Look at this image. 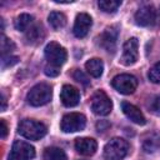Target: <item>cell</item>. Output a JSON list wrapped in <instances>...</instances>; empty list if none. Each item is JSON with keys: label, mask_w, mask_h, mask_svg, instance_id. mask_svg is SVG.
Returning a JSON list of instances; mask_svg holds the SVG:
<instances>
[{"label": "cell", "mask_w": 160, "mask_h": 160, "mask_svg": "<svg viewBox=\"0 0 160 160\" xmlns=\"http://www.w3.org/2000/svg\"><path fill=\"white\" fill-rule=\"evenodd\" d=\"M45 74L48 75V76H50V78H55V76H58L59 74H60V70H59V68L58 66H52V65H48V66H45Z\"/></svg>", "instance_id": "obj_28"}, {"label": "cell", "mask_w": 160, "mask_h": 160, "mask_svg": "<svg viewBox=\"0 0 160 160\" xmlns=\"http://www.w3.org/2000/svg\"><path fill=\"white\" fill-rule=\"evenodd\" d=\"M75 149L79 154L84 156H90L95 154L98 149V144L91 138H78L75 140Z\"/></svg>", "instance_id": "obj_15"}, {"label": "cell", "mask_w": 160, "mask_h": 160, "mask_svg": "<svg viewBox=\"0 0 160 160\" xmlns=\"http://www.w3.org/2000/svg\"><path fill=\"white\" fill-rule=\"evenodd\" d=\"M109 126H110V124H109L108 121H105V120H101V121H99V122L96 124V128H98L99 131H104V130H106Z\"/></svg>", "instance_id": "obj_30"}, {"label": "cell", "mask_w": 160, "mask_h": 160, "mask_svg": "<svg viewBox=\"0 0 160 160\" xmlns=\"http://www.w3.org/2000/svg\"><path fill=\"white\" fill-rule=\"evenodd\" d=\"M19 62V58L18 56H12V55H6L1 58V66L2 68H9L15 64Z\"/></svg>", "instance_id": "obj_25"}, {"label": "cell", "mask_w": 160, "mask_h": 160, "mask_svg": "<svg viewBox=\"0 0 160 160\" xmlns=\"http://www.w3.org/2000/svg\"><path fill=\"white\" fill-rule=\"evenodd\" d=\"M32 16L29 14H20L15 20V29L19 31H28V29L31 26Z\"/></svg>", "instance_id": "obj_21"}, {"label": "cell", "mask_w": 160, "mask_h": 160, "mask_svg": "<svg viewBox=\"0 0 160 160\" xmlns=\"http://www.w3.org/2000/svg\"><path fill=\"white\" fill-rule=\"evenodd\" d=\"M85 69H86V71H88L92 78H100L101 74H102V70H104L102 60H100V59H98V58L90 59L89 61H86Z\"/></svg>", "instance_id": "obj_17"}, {"label": "cell", "mask_w": 160, "mask_h": 160, "mask_svg": "<svg viewBox=\"0 0 160 160\" xmlns=\"http://www.w3.org/2000/svg\"><path fill=\"white\" fill-rule=\"evenodd\" d=\"M111 85L120 94L129 95V94H132L136 90V88H138V80H136L135 76H132L130 74H120V75H116L112 79Z\"/></svg>", "instance_id": "obj_6"}, {"label": "cell", "mask_w": 160, "mask_h": 160, "mask_svg": "<svg viewBox=\"0 0 160 160\" xmlns=\"http://www.w3.org/2000/svg\"><path fill=\"white\" fill-rule=\"evenodd\" d=\"M129 151V144L121 138H114L104 148L105 160H122Z\"/></svg>", "instance_id": "obj_3"}, {"label": "cell", "mask_w": 160, "mask_h": 160, "mask_svg": "<svg viewBox=\"0 0 160 160\" xmlns=\"http://www.w3.org/2000/svg\"><path fill=\"white\" fill-rule=\"evenodd\" d=\"M98 5L100 10H102L104 12H115L121 5V1L120 0H100Z\"/></svg>", "instance_id": "obj_22"}, {"label": "cell", "mask_w": 160, "mask_h": 160, "mask_svg": "<svg viewBox=\"0 0 160 160\" xmlns=\"http://www.w3.org/2000/svg\"><path fill=\"white\" fill-rule=\"evenodd\" d=\"M118 28L116 26H110L106 28L99 36H98V42L99 45L105 49L109 52H114L116 48V40H118Z\"/></svg>", "instance_id": "obj_10"}, {"label": "cell", "mask_w": 160, "mask_h": 160, "mask_svg": "<svg viewBox=\"0 0 160 160\" xmlns=\"http://www.w3.org/2000/svg\"><path fill=\"white\" fill-rule=\"evenodd\" d=\"M44 159L45 160H68V156L62 149L56 148V146H51V148L45 149Z\"/></svg>", "instance_id": "obj_20"}, {"label": "cell", "mask_w": 160, "mask_h": 160, "mask_svg": "<svg viewBox=\"0 0 160 160\" xmlns=\"http://www.w3.org/2000/svg\"><path fill=\"white\" fill-rule=\"evenodd\" d=\"M160 146V134L159 132H150L144 138L142 149L145 152H154Z\"/></svg>", "instance_id": "obj_16"}, {"label": "cell", "mask_w": 160, "mask_h": 160, "mask_svg": "<svg viewBox=\"0 0 160 160\" xmlns=\"http://www.w3.org/2000/svg\"><path fill=\"white\" fill-rule=\"evenodd\" d=\"M51 96H52V90L50 85L40 82L29 90L26 95V100L32 106H41L48 104L51 100Z\"/></svg>", "instance_id": "obj_2"}, {"label": "cell", "mask_w": 160, "mask_h": 160, "mask_svg": "<svg viewBox=\"0 0 160 160\" xmlns=\"http://www.w3.org/2000/svg\"><path fill=\"white\" fill-rule=\"evenodd\" d=\"M121 109H122V112L126 115V118L130 119L132 122H135L138 125H145L146 119H145V116L142 115V112L140 111L139 108H136L135 105H132L128 101H122L121 102Z\"/></svg>", "instance_id": "obj_14"}, {"label": "cell", "mask_w": 160, "mask_h": 160, "mask_svg": "<svg viewBox=\"0 0 160 160\" xmlns=\"http://www.w3.org/2000/svg\"><path fill=\"white\" fill-rule=\"evenodd\" d=\"M92 25V19L86 12H80L76 15L74 24V35L76 38H84L88 35L90 28Z\"/></svg>", "instance_id": "obj_12"}, {"label": "cell", "mask_w": 160, "mask_h": 160, "mask_svg": "<svg viewBox=\"0 0 160 160\" xmlns=\"http://www.w3.org/2000/svg\"><path fill=\"white\" fill-rule=\"evenodd\" d=\"M60 99L61 102L68 106V108H72L76 106L80 101V92L79 90L72 86V85H64L60 92Z\"/></svg>", "instance_id": "obj_13"}, {"label": "cell", "mask_w": 160, "mask_h": 160, "mask_svg": "<svg viewBox=\"0 0 160 160\" xmlns=\"http://www.w3.org/2000/svg\"><path fill=\"white\" fill-rule=\"evenodd\" d=\"M0 48H1L2 56H6V55H10L12 50H15V44L12 42V40H10L5 35H2L1 41H0Z\"/></svg>", "instance_id": "obj_23"}, {"label": "cell", "mask_w": 160, "mask_h": 160, "mask_svg": "<svg viewBox=\"0 0 160 160\" xmlns=\"http://www.w3.org/2000/svg\"><path fill=\"white\" fill-rule=\"evenodd\" d=\"M1 102H2V105H1V111H4V110L6 109V98H5V94H4V92H1Z\"/></svg>", "instance_id": "obj_31"}, {"label": "cell", "mask_w": 160, "mask_h": 160, "mask_svg": "<svg viewBox=\"0 0 160 160\" xmlns=\"http://www.w3.org/2000/svg\"><path fill=\"white\" fill-rule=\"evenodd\" d=\"M149 80L154 84H159L160 82V62H156L150 70H149Z\"/></svg>", "instance_id": "obj_24"}, {"label": "cell", "mask_w": 160, "mask_h": 160, "mask_svg": "<svg viewBox=\"0 0 160 160\" xmlns=\"http://www.w3.org/2000/svg\"><path fill=\"white\" fill-rule=\"evenodd\" d=\"M111 109H112V102H111L110 98L102 90H99L92 95L91 110L94 114L100 115V116H105V115L110 114Z\"/></svg>", "instance_id": "obj_7"}, {"label": "cell", "mask_w": 160, "mask_h": 160, "mask_svg": "<svg viewBox=\"0 0 160 160\" xmlns=\"http://www.w3.org/2000/svg\"><path fill=\"white\" fill-rule=\"evenodd\" d=\"M18 132L29 140H40L48 132V128L36 120L32 119H24L20 121L18 126Z\"/></svg>", "instance_id": "obj_1"}, {"label": "cell", "mask_w": 160, "mask_h": 160, "mask_svg": "<svg viewBox=\"0 0 160 160\" xmlns=\"http://www.w3.org/2000/svg\"><path fill=\"white\" fill-rule=\"evenodd\" d=\"M135 21L140 26H150L154 25L156 21V10L152 5L141 6L135 12Z\"/></svg>", "instance_id": "obj_11"}, {"label": "cell", "mask_w": 160, "mask_h": 160, "mask_svg": "<svg viewBox=\"0 0 160 160\" xmlns=\"http://www.w3.org/2000/svg\"><path fill=\"white\" fill-rule=\"evenodd\" d=\"M35 158V149L26 141L16 140L12 144L9 160H31Z\"/></svg>", "instance_id": "obj_8"}, {"label": "cell", "mask_w": 160, "mask_h": 160, "mask_svg": "<svg viewBox=\"0 0 160 160\" xmlns=\"http://www.w3.org/2000/svg\"><path fill=\"white\" fill-rule=\"evenodd\" d=\"M149 109L151 112L156 114V115H160V95H156L151 99L150 104H149Z\"/></svg>", "instance_id": "obj_27"}, {"label": "cell", "mask_w": 160, "mask_h": 160, "mask_svg": "<svg viewBox=\"0 0 160 160\" xmlns=\"http://www.w3.org/2000/svg\"><path fill=\"white\" fill-rule=\"evenodd\" d=\"M72 76H74V79H75L78 82L82 84V85H85V86H88V85L90 84V80L88 79V76H86L81 70H78V69H76V70L74 71Z\"/></svg>", "instance_id": "obj_26"}, {"label": "cell", "mask_w": 160, "mask_h": 160, "mask_svg": "<svg viewBox=\"0 0 160 160\" xmlns=\"http://www.w3.org/2000/svg\"><path fill=\"white\" fill-rule=\"evenodd\" d=\"M45 58L49 65L60 68L62 64H65L68 59V52L64 46L55 41H51L45 46Z\"/></svg>", "instance_id": "obj_4"}, {"label": "cell", "mask_w": 160, "mask_h": 160, "mask_svg": "<svg viewBox=\"0 0 160 160\" xmlns=\"http://www.w3.org/2000/svg\"><path fill=\"white\" fill-rule=\"evenodd\" d=\"M48 20H49L50 26H51L52 29H55V30H59V29L64 28L65 24H66V16H65L62 12H59V11H52V12H50Z\"/></svg>", "instance_id": "obj_19"}, {"label": "cell", "mask_w": 160, "mask_h": 160, "mask_svg": "<svg viewBox=\"0 0 160 160\" xmlns=\"http://www.w3.org/2000/svg\"><path fill=\"white\" fill-rule=\"evenodd\" d=\"M8 135V125H6V121L4 119L0 120V138L1 139H5Z\"/></svg>", "instance_id": "obj_29"}, {"label": "cell", "mask_w": 160, "mask_h": 160, "mask_svg": "<svg viewBox=\"0 0 160 160\" xmlns=\"http://www.w3.org/2000/svg\"><path fill=\"white\" fill-rule=\"evenodd\" d=\"M86 125V118L80 112H70L62 116L60 128L64 132H75L80 131Z\"/></svg>", "instance_id": "obj_5"}, {"label": "cell", "mask_w": 160, "mask_h": 160, "mask_svg": "<svg viewBox=\"0 0 160 160\" xmlns=\"http://www.w3.org/2000/svg\"><path fill=\"white\" fill-rule=\"evenodd\" d=\"M139 58V42L136 38H130L124 42L122 46V55L120 58V62L125 66L132 65L136 62Z\"/></svg>", "instance_id": "obj_9"}, {"label": "cell", "mask_w": 160, "mask_h": 160, "mask_svg": "<svg viewBox=\"0 0 160 160\" xmlns=\"http://www.w3.org/2000/svg\"><path fill=\"white\" fill-rule=\"evenodd\" d=\"M25 38H26L28 42H30V44H36V42L41 41L42 38H44V30H42L41 25L38 24V25L30 26L26 31Z\"/></svg>", "instance_id": "obj_18"}]
</instances>
